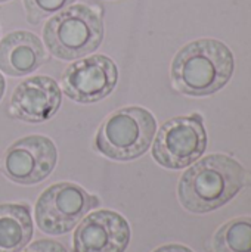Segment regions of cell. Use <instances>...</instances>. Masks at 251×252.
Here are the masks:
<instances>
[{
    "instance_id": "cell-1",
    "label": "cell",
    "mask_w": 251,
    "mask_h": 252,
    "mask_svg": "<svg viewBox=\"0 0 251 252\" xmlns=\"http://www.w3.org/2000/svg\"><path fill=\"white\" fill-rule=\"evenodd\" d=\"M251 176L228 155H209L188 168L180 177L178 196L185 210L195 214L215 211L228 204Z\"/></svg>"
},
{
    "instance_id": "cell-2",
    "label": "cell",
    "mask_w": 251,
    "mask_h": 252,
    "mask_svg": "<svg viewBox=\"0 0 251 252\" xmlns=\"http://www.w3.org/2000/svg\"><path fill=\"white\" fill-rule=\"evenodd\" d=\"M234 55L215 38L183 46L172 62V81L183 94L203 97L220 90L234 74Z\"/></svg>"
},
{
    "instance_id": "cell-3",
    "label": "cell",
    "mask_w": 251,
    "mask_h": 252,
    "mask_svg": "<svg viewBox=\"0 0 251 252\" xmlns=\"http://www.w3.org/2000/svg\"><path fill=\"white\" fill-rule=\"evenodd\" d=\"M49 52L62 61L93 53L104 40L102 16L90 6L71 4L55 13L43 28Z\"/></svg>"
},
{
    "instance_id": "cell-4",
    "label": "cell",
    "mask_w": 251,
    "mask_h": 252,
    "mask_svg": "<svg viewBox=\"0 0 251 252\" xmlns=\"http://www.w3.org/2000/svg\"><path fill=\"white\" fill-rule=\"evenodd\" d=\"M157 121L142 106H124L114 111L99 127L95 149L114 161L141 158L152 145Z\"/></svg>"
},
{
    "instance_id": "cell-5",
    "label": "cell",
    "mask_w": 251,
    "mask_h": 252,
    "mask_svg": "<svg viewBox=\"0 0 251 252\" xmlns=\"http://www.w3.org/2000/svg\"><path fill=\"white\" fill-rule=\"evenodd\" d=\"M99 205V198L78 185L68 182L52 185L36 204L37 227L46 235H65Z\"/></svg>"
},
{
    "instance_id": "cell-6",
    "label": "cell",
    "mask_w": 251,
    "mask_h": 252,
    "mask_svg": "<svg viewBox=\"0 0 251 252\" xmlns=\"http://www.w3.org/2000/svg\"><path fill=\"white\" fill-rule=\"evenodd\" d=\"M207 148V133L198 114L166 121L152 145L154 159L164 168L180 170L195 162Z\"/></svg>"
},
{
    "instance_id": "cell-7",
    "label": "cell",
    "mask_w": 251,
    "mask_h": 252,
    "mask_svg": "<svg viewBox=\"0 0 251 252\" xmlns=\"http://www.w3.org/2000/svg\"><path fill=\"white\" fill-rule=\"evenodd\" d=\"M58 161V151L46 136L15 140L0 158V171L13 183L30 186L46 180Z\"/></svg>"
},
{
    "instance_id": "cell-8",
    "label": "cell",
    "mask_w": 251,
    "mask_h": 252,
    "mask_svg": "<svg viewBox=\"0 0 251 252\" xmlns=\"http://www.w3.org/2000/svg\"><path fill=\"white\" fill-rule=\"evenodd\" d=\"M118 81L115 62L105 55L78 59L67 66L61 86L67 97L77 103H95L112 93Z\"/></svg>"
},
{
    "instance_id": "cell-9",
    "label": "cell",
    "mask_w": 251,
    "mask_h": 252,
    "mask_svg": "<svg viewBox=\"0 0 251 252\" xmlns=\"http://www.w3.org/2000/svg\"><path fill=\"white\" fill-rule=\"evenodd\" d=\"M130 236V226L123 216L111 210H99L78 223L72 238V252H124Z\"/></svg>"
},
{
    "instance_id": "cell-10",
    "label": "cell",
    "mask_w": 251,
    "mask_h": 252,
    "mask_svg": "<svg viewBox=\"0 0 251 252\" xmlns=\"http://www.w3.org/2000/svg\"><path fill=\"white\" fill-rule=\"evenodd\" d=\"M62 93L58 83L44 75L28 77L21 81L9 100V114L30 124L49 121L61 108Z\"/></svg>"
},
{
    "instance_id": "cell-11",
    "label": "cell",
    "mask_w": 251,
    "mask_h": 252,
    "mask_svg": "<svg viewBox=\"0 0 251 252\" xmlns=\"http://www.w3.org/2000/svg\"><path fill=\"white\" fill-rule=\"evenodd\" d=\"M41 40L30 31H13L0 41V71L10 77L33 74L47 62Z\"/></svg>"
},
{
    "instance_id": "cell-12",
    "label": "cell",
    "mask_w": 251,
    "mask_h": 252,
    "mask_svg": "<svg viewBox=\"0 0 251 252\" xmlns=\"http://www.w3.org/2000/svg\"><path fill=\"white\" fill-rule=\"evenodd\" d=\"M33 238L31 210L25 204L0 205V252H21Z\"/></svg>"
},
{
    "instance_id": "cell-13",
    "label": "cell",
    "mask_w": 251,
    "mask_h": 252,
    "mask_svg": "<svg viewBox=\"0 0 251 252\" xmlns=\"http://www.w3.org/2000/svg\"><path fill=\"white\" fill-rule=\"evenodd\" d=\"M215 252H251V217H240L223 224L213 239Z\"/></svg>"
},
{
    "instance_id": "cell-14",
    "label": "cell",
    "mask_w": 251,
    "mask_h": 252,
    "mask_svg": "<svg viewBox=\"0 0 251 252\" xmlns=\"http://www.w3.org/2000/svg\"><path fill=\"white\" fill-rule=\"evenodd\" d=\"M75 0H24L27 21L31 25H37L40 21L64 10Z\"/></svg>"
},
{
    "instance_id": "cell-15",
    "label": "cell",
    "mask_w": 251,
    "mask_h": 252,
    "mask_svg": "<svg viewBox=\"0 0 251 252\" xmlns=\"http://www.w3.org/2000/svg\"><path fill=\"white\" fill-rule=\"evenodd\" d=\"M21 252H67V250L64 248V245H61L56 241L41 239V241L33 242L30 247L24 248Z\"/></svg>"
},
{
    "instance_id": "cell-16",
    "label": "cell",
    "mask_w": 251,
    "mask_h": 252,
    "mask_svg": "<svg viewBox=\"0 0 251 252\" xmlns=\"http://www.w3.org/2000/svg\"><path fill=\"white\" fill-rule=\"evenodd\" d=\"M154 252H192L188 247L178 245V244H170V245H163L157 248Z\"/></svg>"
},
{
    "instance_id": "cell-17",
    "label": "cell",
    "mask_w": 251,
    "mask_h": 252,
    "mask_svg": "<svg viewBox=\"0 0 251 252\" xmlns=\"http://www.w3.org/2000/svg\"><path fill=\"white\" fill-rule=\"evenodd\" d=\"M4 89H6V81H4V77L0 74V100L4 94Z\"/></svg>"
},
{
    "instance_id": "cell-18",
    "label": "cell",
    "mask_w": 251,
    "mask_h": 252,
    "mask_svg": "<svg viewBox=\"0 0 251 252\" xmlns=\"http://www.w3.org/2000/svg\"><path fill=\"white\" fill-rule=\"evenodd\" d=\"M6 1H9V0H0V3H6Z\"/></svg>"
}]
</instances>
